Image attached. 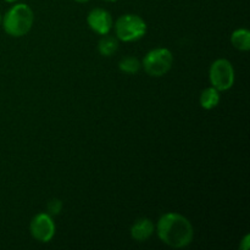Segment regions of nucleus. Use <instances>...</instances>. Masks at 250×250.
<instances>
[{"label": "nucleus", "instance_id": "obj_2", "mask_svg": "<svg viewBox=\"0 0 250 250\" xmlns=\"http://www.w3.org/2000/svg\"><path fill=\"white\" fill-rule=\"evenodd\" d=\"M34 22V14L27 4H15L2 16V27L14 38L23 37L31 31Z\"/></svg>", "mask_w": 250, "mask_h": 250}, {"label": "nucleus", "instance_id": "obj_4", "mask_svg": "<svg viewBox=\"0 0 250 250\" xmlns=\"http://www.w3.org/2000/svg\"><path fill=\"white\" fill-rule=\"evenodd\" d=\"M172 63L173 55L167 48H156L146 54L142 66L151 77H163L171 70Z\"/></svg>", "mask_w": 250, "mask_h": 250}, {"label": "nucleus", "instance_id": "obj_15", "mask_svg": "<svg viewBox=\"0 0 250 250\" xmlns=\"http://www.w3.org/2000/svg\"><path fill=\"white\" fill-rule=\"evenodd\" d=\"M6 2H10V4H14V2H17L19 0H5Z\"/></svg>", "mask_w": 250, "mask_h": 250}, {"label": "nucleus", "instance_id": "obj_1", "mask_svg": "<svg viewBox=\"0 0 250 250\" xmlns=\"http://www.w3.org/2000/svg\"><path fill=\"white\" fill-rule=\"evenodd\" d=\"M156 233L160 241L173 249L189 246L194 238V229L187 217L177 212H167L159 219Z\"/></svg>", "mask_w": 250, "mask_h": 250}, {"label": "nucleus", "instance_id": "obj_5", "mask_svg": "<svg viewBox=\"0 0 250 250\" xmlns=\"http://www.w3.org/2000/svg\"><path fill=\"white\" fill-rule=\"evenodd\" d=\"M209 78L212 87L219 92L231 89L234 84V68L231 61L227 59H217L214 61L210 66Z\"/></svg>", "mask_w": 250, "mask_h": 250}, {"label": "nucleus", "instance_id": "obj_7", "mask_svg": "<svg viewBox=\"0 0 250 250\" xmlns=\"http://www.w3.org/2000/svg\"><path fill=\"white\" fill-rule=\"evenodd\" d=\"M87 23L92 31L100 34V36L109 34L112 29V26H114L111 14L105 9H100V7L93 9L88 14Z\"/></svg>", "mask_w": 250, "mask_h": 250}, {"label": "nucleus", "instance_id": "obj_14", "mask_svg": "<svg viewBox=\"0 0 250 250\" xmlns=\"http://www.w3.org/2000/svg\"><path fill=\"white\" fill-rule=\"evenodd\" d=\"M249 247H250V236L249 234H247V236L242 239L239 248H241L242 250H248Z\"/></svg>", "mask_w": 250, "mask_h": 250}, {"label": "nucleus", "instance_id": "obj_11", "mask_svg": "<svg viewBox=\"0 0 250 250\" xmlns=\"http://www.w3.org/2000/svg\"><path fill=\"white\" fill-rule=\"evenodd\" d=\"M117 49H119V41H117V38L110 37L107 34L103 36V38L98 43V50H99V53L103 56L114 55L117 51Z\"/></svg>", "mask_w": 250, "mask_h": 250}, {"label": "nucleus", "instance_id": "obj_3", "mask_svg": "<svg viewBox=\"0 0 250 250\" xmlns=\"http://www.w3.org/2000/svg\"><path fill=\"white\" fill-rule=\"evenodd\" d=\"M148 27L146 21L138 15H122L115 22V34L116 38L125 43L137 42L146 34Z\"/></svg>", "mask_w": 250, "mask_h": 250}, {"label": "nucleus", "instance_id": "obj_8", "mask_svg": "<svg viewBox=\"0 0 250 250\" xmlns=\"http://www.w3.org/2000/svg\"><path fill=\"white\" fill-rule=\"evenodd\" d=\"M155 231L153 221L146 217L138 219L131 227V237L137 242H146L153 236Z\"/></svg>", "mask_w": 250, "mask_h": 250}, {"label": "nucleus", "instance_id": "obj_17", "mask_svg": "<svg viewBox=\"0 0 250 250\" xmlns=\"http://www.w3.org/2000/svg\"><path fill=\"white\" fill-rule=\"evenodd\" d=\"M1 22H2V16H1V14H0V24H1Z\"/></svg>", "mask_w": 250, "mask_h": 250}, {"label": "nucleus", "instance_id": "obj_9", "mask_svg": "<svg viewBox=\"0 0 250 250\" xmlns=\"http://www.w3.org/2000/svg\"><path fill=\"white\" fill-rule=\"evenodd\" d=\"M231 43L237 50L248 51L250 49V32L247 28H238L232 33Z\"/></svg>", "mask_w": 250, "mask_h": 250}, {"label": "nucleus", "instance_id": "obj_13", "mask_svg": "<svg viewBox=\"0 0 250 250\" xmlns=\"http://www.w3.org/2000/svg\"><path fill=\"white\" fill-rule=\"evenodd\" d=\"M46 209H48L49 215H59L62 210V202L60 199H51L50 202L46 205Z\"/></svg>", "mask_w": 250, "mask_h": 250}, {"label": "nucleus", "instance_id": "obj_18", "mask_svg": "<svg viewBox=\"0 0 250 250\" xmlns=\"http://www.w3.org/2000/svg\"><path fill=\"white\" fill-rule=\"evenodd\" d=\"M105 1H109V2H111V1H116V0H105Z\"/></svg>", "mask_w": 250, "mask_h": 250}, {"label": "nucleus", "instance_id": "obj_12", "mask_svg": "<svg viewBox=\"0 0 250 250\" xmlns=\"http://www.w3.org/2000/svg\"><path fill=\"white\" fill-rule=\"evenodd\" d=\"M142 67V62L134 56H126V58L121 59L119 62V68L125 73H129V75H134L138 72Z\"/></svg>", "mask_w": 250, "mask_h": 250}, {"label": "nucleus", "instance_id": "obj_6", "mask_svg": "<svg viewBox=\"0 0 250 250\" xmlns=\"http://www.w3.org/2000/svg\"><path fill=\"white\" fill-rule=\"evenodd\" d=\"M55 229L56 227L53 221V217L46 212L37 214L32 219L31 225H29V231H31L32 237L41 243L50 242L55 236Z\"/></svg>", "mask_w": 250, "mask_h": 250}, {"label": "nucleus", "instance_id": "obj_10", "mask_svg": "<svg viewBox=\"0 0 250 250\" xmlns=\"http://www.w3.org/2000/svg\"><path fill=\"white\" fill-rule=\"evenodd\" d=\"M220 92L214 87L205 88L200 95V105L205 110H212L219 105Z\"/></svg>", "mask_w": 250, "mask_h": 250}, {"label": "nucleus", "instance_id": "obj_16", "mask_svg": "<svg viewBox=\"0 0 250 250\" xmlns=\"http://www.w3.org/2000/svg\"><path fill=\"white\" fill-rule=\"evenodd\" d=\"M75 1L81 2V4H83V2H88V1H89V0H75Z\"/></svg>", "mask_w": 250, "mask_h": 250}]
</instances>
